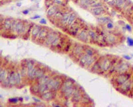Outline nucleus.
I'll return each mask as SVG.
<instances>
[{"mask_svg":"<svg viewBox=\"0 0 133 107\" xmlns=\"http://www.w3.org/2000/svg\"><path fill=\"white\" fill-rule=\"evenodd\" d=\"M25 28H26V27H25V25H24L23 23L21 22H17L15 32L18 34H23L24 31H25Z\"/></svg>","mask_w":133,"mask_h":107,"instance_id":"obj_6","label":"nucleus"},{"mask_svg":"<svg viewBox=\"0 0 133 107\" xmlns=\"http://www.w3.org/2000/svg\"><path fill=\"white\" fill-rule=\"evenodd\" d=\"M54 2L57 5H62L63 4V2L61 0H54Z\"/></svg>","mask_w":133,"mask_h":107,"instance_id":"obj_39","label":"nucleus"},{"mask_svg":"<svg viewBox=\"0 0 133 107\" xmlns=\"http://www.w3.org/2000/svg\"><path fill=\"white\" fill-rule=\"evenodd\" d=\"M48 86L47 84H39L38 86V91L40 93L43 94V93L45 92V91H47V90H48Z\"/></svg>","mask_w":133,"mask_h":107,"instance_id":"obj_17","label":"nucleus"},{"mask_svg":"<svg viewBox=\"0 0 133 107\" xmlns=\"http://www.w3.org/2000/svg\"><path fill=\"white\" fill-rule=\"evenodd\" d=\"M127 43L129 46H133V39L130 38H127Z\"/></svg>","mask_w":133,"mask_h":107,"instance_id":"obj_32","label":"nucleus"},{"mask_svg":"<svg viewBox=\"0 0 133 107\" xmlns=\"http://www.w3.org/2000/svg\"><path fill=\"white\" fill-rule=\"evenodd\" d=\"M78 30H79V28L77 26H74V25H72L71 27V34H73V35L77 33Z\"/></svg>","mask_w":133,"mask_h":107,"instance_id":"obj_28","label":"nucleus"},{"mask_svg":"<svg viewBox=\"0 0 133 107\" xmlns=\"http://www.w3.org/2000/svg\"><path fill=\"white\" fill-rule=\"evenodd\" d=\"M123 57H124V58H125L126 60H129L131 59V57L129 56H127V55H124Z\"/></svg>","mask_w":133,"mask_h":107,"instance_id":"obj_43","label":"nucleus"},{"mask_svg":"<svg viewBox=\"0 0 133 107\" xmlns=\"http://www.w3.org/2000/svg\"><path fill=\"white\" fill-rule=\"evenodd\" d=\"M132 57H133V55H132Z\"/></svg>","mask_w":133,"mask_h":107,"instance_id":"obj_49","label":"nucleus"},{"mask_svg":"<svg viewBox=\"0 0 133 107\" xmlns=\"http://www.w3.org/2000/svg\"><path fill=\"white\" fill-rule=\"evenodd\" d=\"M128 70H129V66L128 65V64H127V63H122L118 67L117 72L119 73L123 74L126 73Z\"/></svg>","mask_w":133,"mask_h":107,"instance_id":"obj_5","label":"nucleus"},{"mask_svg":"<svg viewBox=\"0 0 133 107\" xmlns=\"http://www.w3.org/2000/svg\"><path fill=\"white\" fill-rule=\"evenodd\" d=\"M63 13H62L60 11H57V12L55 13V18H61V17L63 16Z\"/></svg>","mask_w":133,"mask_h":107,"instance_id":"obj_31","label":"nucleus"},{"mask_svg":"<svg viewBox=\"0 0 133 107\" xmlns=\"http://www.w3.org/2000/svg\"><path fill=\"white\" fill-rule=\"evenodd\" d=\"M102 4L101 3H93L92 5H90V6L92 7V8H99V7H101Z\"/></svg>","mask_w":133,"mask_h":107,"instance_id":"obj_38","label":"nucleus"},{"mask_svg":"<svg viewBox=\"0 0 133 107\" xmlns=\"http://www.w3.org/2000/svg\"><path fill=\"white\" fill-rule=\"evenodd\" d=\"M23 13L24 14H27L29 13V10H24V11H23Z\"/></svg>","mask_w":133,"mask_h":107,"instance_id":"obj_46","label":"nucleus"},{"mask_svg":"<svg viewBox=\"0 0 133 107\" xmlns=\"http://www.w3.org/2000/svg\"><path fill=\"white\" fill-rule=\"evenodd\" d=\"M10 78V85H15L16 84V80H15V73L13 72H11L9 75Z\"/></svg>","mask_w":133,"mask_h":107,"instance_id":"obj_15","label":"nucleus"},{"mask_svg":"<svg viewBox=\"0 0 133 107\" xmlns=\"http://www.w3.org/2000/svg\"><path fill=\"white\" fill-rule=\"evenodd\" d=\"M6 75H7L6 72H5L4 70L2 69V70H1V74H0V80H1V82H2L4 81V80L7 79Z\"/></svg>","mask_w":133,"mask_h":107,"instance_id":"obj_25","label":"nucleus"},{"mask_svg":"<svg viewBox=\"0 0 133 107\" xmlns=\"http://www.w3.org/2000/svg\"><path fill=\"white\" fill-rule=\"evenodd\" d=\"M27 70L29 69H31L32 68H33V63L31 61H29L27 64Z\"/></svg>","mask_w":133,"mask_h":107,"instance_id":"obj_37","label":"nucleus"},{"mask_svg":"<svg viewBox=\"0 0 133 107\" xmlns=\"http://www.w3.org/2000/svg\"><path fill=\"white\" fill-rule=\"evenodd\" d=\"M94 62V58L92 56L86 54L82 56L80 59V64L83 66H90Z\"/></svg>","mask_w":133,"mask_h":107,"instance_id":"obj_1","label":"nucleus"},{"mask_svg":"<svg viewBox=\"0 0 133 107\" xmlns=\"http://www.w3.org/2000/svg\"><path fill=\"white\" fill-rule=\"evenodd\" d=\"M17 5H18V6L20 7V6H21V3H18V4H17Z\"/></svg>","mask_w":133,"mask_h":107,"instance_id":"obj_48","label":"nucleus"},{"mask_svg":"<svg viewBox=\"0 0 133 107\" xmlns=\"http://www.w3.org/2000/svg\"><path fill=\"white\" fill-rule=\"evenodd\" d=\"M104 1L109 3V5H113L114 4H115V0H104Z\"/></svg>","mask_w":133,"mask_h":107,"instance_id":"obj_35","label":"nucleus"},{"mask_svg":"<svg viewBox=\"0 0 133 107\" xmlns=\"http://www.w3.org/2000/svg\"><path fill=\"white\" fill-rule=\"evenodd\" d=\"M48 34H49V33H48L47 31L45 29L41 28V31H40L39 34L37 37H38L39 39H40V40H44V39L47 38Z\"/></svg>","mask_w":133,"mask_h":107,"instance_id":"obj_8","label":"nucleus"},{"mask_svg":"<svg viewBox=\"0 0 133 107\" xmlns=\"http://www.w3.org/2000/svg\"><path fill=\"white\" fill-rule=\"evenodd\" d=\"M41 30V26H35L34 27H33V30L31 31V34H32V36L33 38H35V37L38 36L39 34L40 31Z\"/></svg>","mask_w":133,"mask_h":107,"instance_id":"obj_9","label":"nucleus"},{"mask_svg":"<svg viewBox=\"0 0 133 107\" xmlns=\"http://www.w3.org/2000/svg\"><path fill=\"white\" fill-rule=\"evenodd\" d=\"M12 22L10 19H6L4 22V24H3V26H4V28L6 29V30H10L11 28V26H12Z\"/></svg>","mask_w":133,"mask_h":107,"instance_id":"obj_19","label":"nucleus"},{"mask_svg":"<svg viewBox=\"0 0 133 107\" xmlns=\"http://www.w3.org/2000/svg\"><path fill=\"white\" fill-rule=\"evenodd\" d=\"M15 80H16V84H18L20 82L21 80V77L20 74L18 72H16L15 73Z\"/></svg>","mask_w":133,"mask_h":107,"instance_id":"obj_30","label":"nucleus"},{"mask_svg":"<svg viewBox=\"0 0 133 107\" xmlns=\"http://www.w3.org/2000/svg\"><path fill=\"white\" fill-rule=\"evenodd\" d=\"M44 74H45L44 71H43L42 69H37L36 72H35V78L37 79H41L43 76H45Z\"/></svg>","mask_w":133,"mask_h":107,"instance_id":"obj_14","label":"nucleus"},{"mask_svg":"<svg viewBox=\"0 0 133 107\" xmlns=\"http://www.w3.org/2000/svg\"><path fill=\"white\" fill-rule=\"evenodd\" d=\"M40 16H34V17H33V18H31L32 19H37V18H39Z\"/></svg>","mask_w":133,"mask_h":107,"instance_id":"obj_45","label":"nucleus"},{"mask_svg":"<svg viewBox=\"0 0 133 107\" xmlns=\"http://www.w3.org/2000/svg\"><path fill=\"white\" fill-rule=\"evenodd\" d=\"M85 52L88 55H90V56H93V55L94 54H93V51L92 50H90V49H89V48H88V49H86L85 50Z\"/></svg>","mask_w":133,"mask_h":107,"instance_id":"obj_34","label":"nucleus"},{"mask_svg":"<svg viewBox=\"0 0 133 107\" xmlns=\"http://www.w3.org/2000/svg\"><path fill=\"white\" fill-rule=\"evenodd\" d=\"M73 92H74V90H73V88H72V87H71V88L66 89L63 93L65 94V96H66H66H67V97H70V96H71V95L73 94Z\"/></svg>","mask_w":133,"mask_h":107,"instance_id":"obj_20","label":"nucleus"},{"mask_svg":"<svg viewBox=\"0 0 133 107\" xmlns=\"http://www.w3.org/2000/svg\"><path fill=\"white\" fill-rule=\"evenodd\" d=\"M81 94H80V93L79 92L75 91V92H73V99L74 100V101L77 102V101H79L80 99H81Z\"/></svg>","mask_w":133,"mask_h":107,"instance_id":"obj_21","label":"nucleus"},{"mask_svg":"<svg viewBox=\"0 0 133 107\" xmlns=\"http://www.w3.org/2000/svg\"><path fill=\"white\" fill-rule=\"evenodd\" d=\"M33 100H34V101H37V102H40V101H39V100L37 99L36 98H35V97H33Z\"/></svg>","mask_w":133,"mask_h":107,"instance_id":"obj_47","label":"nucleus"},{"mask_svg":"<svg viewBox=\"0 0 133 107\" xmlns=\"http://www.w3.org/2000/svg\"><path fill=\"white\" fill-rule=\"evenodd\" d=\"M78 37L80 40H81L83 42H86L87 40V38H88V35H87V33L86 31L82 30L80 32L79 35H78Z\"/></svg>","mask_w":133,"mask_h":107,"instance_id":"obj_10","label":"nucleus"},{"mask_svg":"<svg viewBox=\"0 0 133 107\" xmlns=\"http://www.w3.org/2000/svg\"><path fill=\"white\" fill-rule=\"evenodd\" d=\"M69 16L70 14H68V13H65V14L63 15V16L61 17V21L62 22H63V24H66V23H68Z\"/></svg>","mask_w":133,"mask_h":107,"instance_id":"obj_23","label":"nucleus"},{"mask_svg":"<svg viewBox=\"0 0 133 107\" xmlns=\"http://www.w3.org/2000/svg\"><path fill=\"white\" fill-rule=\"evenodd\" d=\"M82 2L85 3L86 4H89V5H92L93 3H95L94 0H82Z\"/></svg>","mask_w":133,"mask_h":107,"instance_id":"obj_33","label":"nucleus"},{"mask_svg":"<svg viewBox=\"0 0 133 107\" xmlns=\"http://www.w3.org/2000/svg\"><path fill=\"white\" fill-rule=\"evenodd\" d=\"M58 41H59V38L55 33L49 34L46 38V43L48 45H52V46L55 45L56 44L58 43Z\"/></svg>","mask_w":133,"mask_h":107,"instance_id":"obj_2","label":"nucleus"},{"mask_svg":"<svg viewBox=\"0 0 133 107\" xmlns=\"http://www.w3.org/2000/svg\"><path fill=\"white\" fill-rule=\"evenodd\" d=\"M89 36H90V38L93 39V40H97V39H98V38H97V34H96V33H95V32H93V31H89Z\"/></svg>","mask_w":133,"mask_h":107,"instance_id":"obj_27","label":"nucleus"},{"mask_svg":"<svg viewBox=\"0 0 133 107\" xmlns=\"http://www.w3.org/2000/svg\"><path fill=\"white\" fill-rule=\"evenodd\" d=\"M58 11L56 6H51L47 10V16H51L53 15H55V13Z\"/></svg>","mask_w":133,"mask_h":107,"instance_id":"obj_16","label":"nucleus"},{"mask_svg":"<svg viewBox=\"0 0 133 107\" xmlns=\"http://www.w3.org/2000/svg\"><path fill=\"white\" fill-rule=\"evenodd\" d=\"M107 27L109 29H112L113 27V24L111 22L107 23Z\"/></svg>","mask_w":133,"mask_h":107,"instance_id":"obj_41","label":"nucleus"},{"mask_svg":"<svg viewBox=\"0 0 133 107\" xmlns=\"http://www.w3.org/2000/svg\"><path fill=\"white\" fill-rule=\"evenodd\" d=\"M47 85L49 89L57 90L60 87V82L59 80H54V79H49Z\"/></svg>","mask_w":133,"mask_h":107,"instance_id":"obj_3","label":"nucleus"},{"mask_svg":"<svg viewBox=\"0 0 133 107\" xmlns=\"http://www.w3.org/2000/svg\"><path fill=\"white\" fill-rule=\"evenodd\" d=\"M100 67L103 70H107L110 67V62L107 60H105L103 61L101 64H100Z\"/></svg>","mask_w":133,"mask_h":107,"instance_id":"obj_12","label":"nucleus"},{"mask_svg":"<svg viewBox=\"0 0 133 107\" xmlns=\"http://www.w3.org/2000/svg\"><path fill=\"white\" fill-rule=\"evenodd\" d=\"M126 29H127V30L128 31V32H130V31L132 30V28H131V27H130V25H128V24H126Z\"/></svg>","mask_w":133,"mask_h":107,"instance_id":"obj_42","label":"nucleus"},{"mask_svg":"<svg viewBox=\"0 0 133 107\" xmlns=\"http://www.w3.org/2000/svg\"><path fill=\"white\" fill-rule=\"evenodd\" d=\"M49 80V77L43 76L41 79H39V84H47Z\"/></svg>","mask_w":133,"mask_h":107,"instance_id":"obj_24","label":"nucleus"},{"mask_svg":"<svg viewBox=\"0 0 133 107\" xmlns=\"http://www.w3.org/2000/svg\"><path fill=\"white\" fill-rule=\"evenodd\" d=\"M131 86H132V84H131V81L130 80H127L126 82L123 84L121 85V90H122V91L124 92H129L131 89Z\"/></svg>","mask_w":133,"mask_h":107,"instance_id":"obj_7","label":"nucleus"},{"mask_svg":"<svg viewBox=\"0 0 133 107\" xmlns=\"http://www.w3.org/2000/svg\"><path fill=\"white\" fill-rule=\"evenodd\" d=\"M16 24H17V22L14 21L12 22V26H11V30L14 31L15 32V29H16Z\"/></svg>","mask_w":133,"mask_h":107,"instance_id":"obj_36","label":"nucleus"},{"mask_svg":"<svg viewBox=\"0 0 133 107\" xmlns=\"http://www.w3.org/2000/svg\"><path fill=\"white\" fill-rule=\"evenodd\" d=\"M130 75L129 74H121L120 76H118V78L117 79V84L119 85H120V86H121L122 84H123L124 82H126L127 81V80H128L129 79H130Z\"/></svg>","mask_w":133,"mask_h":107,"instance_id":"obj_4","label":"nucleus"},{"mask_svg":"<svg viewBox=\"0 0 133 107\" xmlns=\"http://www.w3.org/2000/svg\"><path fill=\"white\" fill-rule=\"evenodd\" d=\"M124 1L123 0H115V5L118 8H120L123 5Z\"/></svg>","mask_w":133,"mask_h":107,"instance_id":"obj_29","label":"nucleus"},{"mask_svg":"<svg viewBox=\"0 0 133 107\" xmlns=\"http://www.w3.org/2000/svg\"><path fill=\"white\" fill-rule=\"evenodd\" d=\"M53 98V94L52 92H46L43 94V98L45 101H50Z\"/></svg>","mask_w":133,"mask_h":107,"instance_id":"obj_11","label":"nucleus"},{"mask_svg":"<svg viewBox=\"0 0 133 107\" xmlns=\"http://www.w3.org/2000/svg\"><path fill=\"white\" fill-rule=\"evenodd\" d=\"M10 102H14V103H16V102H18V98H10Z\"/></svg>","mask_w":133,"mask_h":107,"instance_id":"obj_40","label":"nucleus"},{"mask_svg":"<svg viewBox=\"0 0 133 107\" xmlns=\"http://www.w3.org/2000/svg\"><path fill=\"white\" fill-rule=\"evenodd\" d=\"M75 18H76V15L74 14V13H71L69 16V21H68V23H67V24L69 25V26L70 25H71V24H73V23L74 22Z\"/></svg>","mask_w":133,"mask_h":107,"instance_id":"obj_22","label":"nucleus"},{"mask_svg":"<svg viewBox=\"0 0 133 107\" xmlns=\"http://www.w3.org/2000/svg\"><path fill=\"white\" fill-rule=\"evenodd\" d=\"M40 24H46V21H45V19H41L40 20Z\"/></svg>","mask_w":133,"mask_h":107,"instance_id":"obj_44","label":"nucleus"},{"mask_svg":"<svg viewBox=\"0 0 133 107\" xmlns=\"http://www.w3.org/2000/svg\"><path fill=\"white\" fill-rule=\"evenodd\" d=\"M36 68L33 67L31 69H29L27 70V75L29 78L31 79H33V78H35V72H36Z\"/></svg>","mask_w":133,"mask_h":107,"instance_id":"obj_18","label":"nucleus"},{"mask_svg":"<svg viewBox=\"0 0 133 107\" xmlns=\"http://www.w3.org/2000/svg\"><path fill=\"white\" fill-rule=\"evenodd\" d=\"M98 21L101 23H109L111 22V19L107 17H101V18H98Z\"/></svg>","mask_w":133,"mask_h":107,"instance_id":"obj_26","label":"nucleus"},{"mask_svg":"<svg viewBox=\"0 0 133 107\" xmlns=\"http://www.w3.org/2000/svg\"><path fill=\"white\" fill-rule=\"evenodd\" d=\"M92 11L93 13L95 15H96V16H100V15H101L102 13L105 12V10L103 8H101V7H99V8H93Z\"/></svg>","mask_w":133,"mask_h":107,"instance_id":"obj_13","label":"nucleus"}]
</instances>
